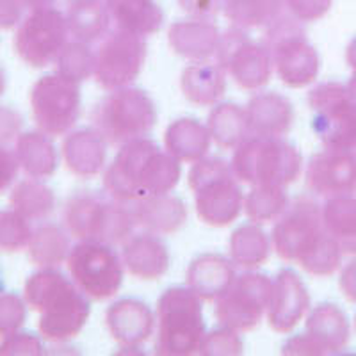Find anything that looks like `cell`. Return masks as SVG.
I'll return each instance as SVG.
<instances>
[{
    "label": "cell",
    "instance_id": "1",
    "mask_svg": "<svg viewBox=\"0 0 356 356\" xmlns=\"http://www.w3.org/2000/svg\"><path fill=\"white\" fill-rule=\"evenodd\" d=\"M273 248L285 262H296L314 276H332L342 264V250L323 222V207L310 196H298L275 222Z\"/></svg>",
    "mask_w": 356,
    "mask_h": 356
},
{
    "label": "cell",
    "instance_id": "2",
    "mask_svg": "<svg viewBox=\"0 0 356 356\" xmlns=\"http://www.w3.org/2000/svg\"><path fill=\"white\" fill-rule=\"evenodd\" d=\"M180 161L157 143L139 138L122 145L114 161L104 171V189L123 203L154 195H166L180 180Z\"/></svg>",
    "mask_w": 356,
    "mask_h": 356
},
{
    "label": "cell",
    "instance_id": "3",
    "mask_svg": "<svg viewBox=\"0 0 356 356\" xmlns=\"http://www.w3.org/2000/svg\"><path fill=\"white\" fill-rule=\"evenodd\" d=\"M24 298L27 307L40 314L38 330L49 342L75 339L91 316L88 296L56 267H47L29 276Z\"/></svg>",
    "mask_w": 356,
    "mask_h": 356
},
{
    "label": "cell",
    "instance_id": "4",
    "mask_svg": "<svg viewBox=\"0 0 356 356\" xmlns=\"http://www.w3.org/2000/svg\"><path fill=\"white\" fill-rule=\"evenodd\" d=\"M63 221L68 234L81 243L109 246L129 241L138 227L130 203L95 191H79L70 196L63 209Z\"/></svg>",
    "mask_w": 356,
    "mask_h": 356
},
{
    "label": "cell",
    "instance_id": "5",
    "mask_svg": "<svg viewBox=\"0 0 356 356\" xmlns=\"http://www.w3.org/2000/svg\"><path fill=\"white\" fill-rule=\"evenodd\" d=\"M195 193L198 218L216 228L228 227L244 211V193L232 162L221 157H203L193 164L187 177Z\"/></svg>",
    "mask_w": 356,
    "mask_h": 356
},
{
    "label": "cell",
    "instance_id": "6",
    "mask_svg": "<svg viewBox=\"0 0 356 356\" xmlns=\"http://www.w3.org/2000/svg\"><path fill=\"white\" fill-rule=\"evenodd\" d=\"M232 168L241 184L287 187L301 177L303 157L285 139L250 136L235 148Z\"/></svg>",
    "mask_w": 356,
    "mask_h": 356
},
{
    "label": "cell",
    "instance_id": "7",
    "mask_svg": "<svg viewBox=\"0 0 356 356\" xmlns=\"http://www.w3.org/2000/svg\"><path fill=\"white\" fill-rule=\"evenodd\" d=\"M155 353L189 356L200 351L205 337L202 300L189 287H171L157 301Z\"/></svg>",
    "mask_w": 356,
    "mask_h": 356
},
{
    "label": "cell",
    "instance_id": "8",
    "mask_svg": "<svg viewBox=\"0 0 356 356\" xmlns=\"http://www.w3.org/2000/svg\"><path fill=\"white\" fill-rule=\"evenodd\" d=\"M93 127L107 145L122 146L146 138L157 123V109L150 95L139 88L114 89L91 111Z\"/></svg>",
    "mask_w": 356,
    "mask_h": 356
},
{
    "label": "cell",
    "instance_id": "9",
    "mask_svg": "<svg viewBox=\"0 0 356 356\" xmlns=\"http://www.w3.org/2000/svg\"><path fill=\"white\" fill-rule=\"evenodd\" d=\"M301 22L285 13L266 29V44L271 52L273 68L289 88H305L319 75L321 57L305 36Z\"/></svg>",
    "mask_w": 356,
    "mask_h": 356
},
{
    "label": "cell",
    "instance_id": "10",
    "mask_svg": "<svg viewBox=\"0 0 356 356\" xmlns=\"http://www.w3.org/2000/svg\"><path fill=\"white\" fill-rule=\"evenodd\" d=\"M312 129L326 148L353 150L356 143V104L340 82H323L308 93Z\"/></svg>",
    "mask_w": 356,
    "mask_h": 356
},
{
    "label": "cell",
    "instance_id": "11",
    "mask_svg": "<svg viewBox=\"0 0 356 356\" xmlns=\"http://www.w3.org/2000/svg\"><path fill=\"white\" fill-rule=\"evenodd\" d=\"M66 264L73 284L89 300H109L123 284V260L109 244L79 241L70 251Z\"/></svg>",
    "mask_w": 356,
    "mask_h": 356
},
{
    "label": "cell",
    "instance_id": "12",
    "mask_svg": "<svg viewBox=\"0 0 356 356\" xmlns=\"http://www.w3.org/2000/svg\"><path fill=\"white\" fill-rule=\"evenodd\" d=\"M81 88L59 73L38 79L31 89V109L38 129L50 138L72 132L81 116Z\"/></svg>",
    "mask_w": 356,
    "mask_h": 356
},
{
    "label": "cell",
    "instance_id": "13",
    "mask_svg": "<svg viewBox=\"0 0 356 356\" xmlns=\"http://www.w3.org/2000/svg\"><path fill=\"white\" fill-rule=\"evenodd\" d=\"M273 280L257 271L235 276L230 287L216 300L214 316L221 326L244 333L255 330L267 314Z\"/></svg>",
    "mask_w": 356,
    "mask_h": 356
},
{
    "label": "cell",
    "instance_id": "14",
    "mask_svg": "<svg viewBox=\"0 0 356 356\" xmlns=\"http://www.w3.org/2000/svg\"><path fill=\"white\" fill-rule=\"evenodd\" d=\"M70 29L66 15L50 8L34 9L20 22L15 34V52L25 65L44 68L56 63L68 43Z\"/></svg>",
    "mask_w": 356,
    "mask_h": 356
},
{
    "label": "cell",
    "instance_id": "15",
    "mask_svg": "<svg viewBox=\"0 0 356 356\" xmlns=\"http://www.w3.org/2000/svg\"><path fill=\"white\" fill-rule=\"evenodd\" d=\"M146 61L143 36L116 29L102 38L95 52V81L102 89L114 91L132 84Z\"/></svg>",
    "mask_w": 356,
    "mask_h": 356
},
{
    "label": "cell",
    "instance_id": "16",
    "mask_svg": "<svg viewBox=\"0 0 356 356\" xmlns=\"http://www.w3.org/2000/svg\"><path fill=\"white\" fill-rule=\"evenodd\" d=\"M216 57L235 84L248 91H257L271 81L275 70L271 52L266 44L248 36L244 29H228L221 36Z\"/></svg>",
    "mask_w": 356,
    "mask_h": 356
},
{
    "label": "cell",
    "instance_id": "17",
    "mask_svg": "<svg viewBox=\"0 0 356 356\" xmlns=\"http://www.w3.org/2000/svg\"><path fill=\"white\" fill-rule=\"evenodd\" d=\"M351 339L346 314L333 303H321L308 314L305 333L284 344V355H337Z\"/></svg>",
    "mask_w": 356,
    "mask_h": 356
},
{
    "label": "cell",
    "instance_id": "18",
    "mask_svg": "<svg viewBox=\"0 0 356 356\" xmlns=\"http://www.w3.org/2000/svg\"><path fill=\"white\" fill-rule=\"evenodd\" d=\"M307 187L317 196L356 195V154L346 148H326L310 159L307 166Z\"/></svg>",
    "mask_w": 356,
    "mask_h": 356
},
{
    "label": "cell",
    "instance_id": "19",
    "mask_svg": "<svg viewBox=\"0 0 356 356\" xmlns=\"http://www.w3.org/2000/svg\"><path fill=\"white\" fill-rule=\"evenodd\" d=\"M310 310V294L300 275L292 269H280L273 280L267 321L276 333H291Z\"/></svg>",
    "mask_w": 356,
    "mask_h": 356
},
{
    "label": "cell",
    "instance_id": "20",
    "mask_svg": "<svg viewBox=\"0 0 356 356\" xmlns=\"http://www.w3.org/2000/svg\"><path fill=\"white\" fill-rule=\"evenodd\" d=\"M106 326L118 344L138 348L154 335L155 317L145 301L123 298L107 308Z\"/></svg>",
    "mask_w": 356,
    "mask_h": 356
},
{
    "label": "cell",
    "instance_id": "21",
    "mask_svg": "<svg viewBox=\"0 0 356 356\" xmlns=\"http://www.w3.org/2000/svg\"><path fill=\"white\" fill-rule=\"evenodd\" d=\"M250 136L284 138L294 123V107L287 97L280 93H259L251 97L246 106Z\"/></svg>",
    "mask_w": 356,
    "mask_h": 356
},
{
    "label": "cell",
    "instance_id": "22",
    "mask_svg": "<svg viewBox=\"0 0 356 356\" xmlns=\"http://www.w3.org/2000/svg\"><path fill=\"white\" fill-rule=\"evenodd\" d=\"M63 161L79 178H93L106 168L107 141L97 129H79L68 132L63 141Z\"/></svg>",
    "mask_w": 356,
    "mask_h": 356
},
{
    "label": "cell",
    "instance_id": "23",
    "mask_svg": "<svg viewBox=\"0 0 356 356\" xmlns=\"http://www.w3.org/2000/svg\"><path fill=\"white\" fill-rule=\"evenodd\" d=\"M123 266L132 276L154 282L166 275L170 269V251L164 241L155 234L132 235L123 243Z\"/></svg>",
    "mask_w": 356,
    "mask_h": 356
},
{
    "label": "cell",
    "instance_id": "24",
    "mask_svg": "<svg viewBox=\"0 0 356 356\" xmlns=\"http://www.w3.org/2000/svg\"><path fill=\"white\" fill-rule=\"evenodd\" d=\"M138 227L155 235L177 234L187 221V207L178 196L154 195L130 203Z\"/></svg>",
    "mask_w": 356,
    "mask_h": 356
},
{
    "label": "cell",
    "instance_id": "25",
    "mask_svg": "<svg viewBox=\"0 0 356 356\" xmlns=\"http://www.w3.org/2000/svg\"><path fill=\"white\" fill-rule=\"evenodd\" d=\"M168 41L175 54L189 61L200 63L216 56L221 34L211 20L191 18L171 25Z\"/></svg>",
    "mask_w": 356,
    "mask_h": 356
},
{
    "label": "cell",
    "instance_id": "26",
    "mask_svg": "<svg viewBox=\"0 0 356 356\" xmlns=\"http://www.w3.org/2000/svg\"><path fill=\"white\" fill-rule=\"evenodd\" d=\"M234 262L222 255L207 253L191 262L186 284L202 301H216L235 280Z\"/></svg>",
    "mask_w": 356,
    "mask_h": 356
},
{
    "label": "cell",
    "instance_id": "27",
    "mask_svg": "<svg viewBox=\"0 0 356 356\" xmlns=\"http://www.w3.org/2000/svg\"><path fill=\"white\" fill-rule=\"evenodd\" d=\"M180 88L191 104L202 107L216 106L227 93V72L212 63H193L182 72Z\"/></svg>",
    "mask_w": 356,
    "mask_h": 356
},
{
    "label": "cell",
    "instance_id": "28",
    "mask_svg": "<svg viewBox=\"0 0 356 356\" xmlns=\"http://www.w3.org/2000/svg\"><path fill=\"white\" fill-rule=\"evenodd\" d=\"M212 136L209 127L195 118H180L170 123L164 134L166 150L180 162H196L207 157Z\"/></svg>",
    "mask_w": 356,
    "mask_h": 356
},
{
    "label": "cell",
    "instance_id": "29",
    "mask_svg": "<svg viewBox=\"0 0 356 356\" xmlns=\"http://www.w3.org/2000/svg\"><path fill=\"white\" fill-rule=\"evenodd\" d=\"M106 6L116 29L143 38L161 31L164 22V15L154 0H106Z\"/></svg>",
    "mask_w": 356,
    "mask_h": 356
},
{
    "label": "cell",
    "instance_id": "30",
    "mask_svg": "<svg viewBox=\"0 0 356 356\" xmlns=\"http://www.w3.org/2000/svg\"><path fill=\"white\" fill-rule=\"evenodd\" d=\"M15 154L27 177L43 180V178L52 177L57 171L59 155H57L56 146L50 136L41 130L20 134L15 146Z\"/></svg>",
    "mask_w": 356,
    "mask_h": 356
},
{
    "label": "cell",
    "instance_id": "31",
    "mask_svg": "<svg viewBox=\"0 0 356 356\" xmlns=\"http://www.w3.org/2000/svg\"><path fill=\"white\" fill-rule=\"evenodd\" d=\"M70 36L82 43H95L109 33V11L106 0H75L66 13Z\"/></svg>",
    "mask_w": 356,
    "mask_h": 356
},
{
    "label": "cell",
    "instance_id": "32",
    "mask_svg": "<svg viewBox=\"0 0 356 356\" xmlns=\"http://www.w3.org/2000/svg\"><path fill=\"white\" fill-rule=\"evenodd\" d=\"M323 222L326 232L339 244L344 255L356 257V198L335 196L323 207Z\"/></svg>",
    "mask_w": 356,
    "mask_h": 356
},
{
    "label": "cell",
    "instance_id": "33",
    "mask_svg": "<svg viewBox=\"0 0 356 356\" xmlns=\"http://www.w3.org/2000/svg\"><path fill=\"white\" fill-rule=\"evenodd\" d=\"M230 259L241 269L255 271L271 257V241L257 222L243 225L230 237Z\"/></svg>",
    "mask_w": 356,
    "mask_h": 356
},
{
    "label": "cell",
    "instance_id": "34",
    "mask_svg": "<svg viewBox=\"0 0 356 356\" xmlns=\"http://www.w3.org/2000/svg\"><path fill=\"white\" fill-rule=\"evenodd\" d=\"M207 127L212 136V141L222 150H235L250 138L246 109L237 104H216L209 114Z\"/></svg>",
    "mask_w": 356,
    "mask_h": 356
},
{
    "label": "cell",
    "instance_id": "35",
    "mask_svg": "<svg viewBox=\"0 0 356 356\" xmlns=\"http://www.w3.org/2000/svg\"><path fill=\"white\" fill-rule=\"evenodd\" d=\"M29 259L34 266L47 269V267H59L68 260L72 243H70L68 230L59 225L47 222L34 230L31 243L27 246Z\"/></svg>",
    "mask_w": 356,
    "mask_h": 356
},
{
    "label": "cell",
    "instance_id": "36",
    "mask_svg": "<svg viewBox=\"0 0 356 356\" xmlns=\"http://www.w3.org/2000/svg\"><path fill=\"white\" fill-rule=\"evenodd\" d=\"M285 0H225L222 13L234 27L267 29L285 15Z\"/></svg>",
    "mask_w": 356,
    "mask_h": 356
},
{
    "label": "cell",
    "instance_id": "37",
    "mask_svg": "<svg viewBox=\"0 0 356 356\" xmlns=\"http://www.w3.org/2000/svg\"><path fill=\"white\" fill-rule=\"evenodd\" d=\"M9 205L31 221H41L56 211V195L40 178L29 177L13 187Z\"/></svg>",
    "mask_w": 356,
    "mask_h": 356
},
{
    "label": "cell",
    "instance_id": "38",
    "mask_svg": "<svg viewBox=\"0 0 356 356\" xmlns=\"http://www.w3.org/2000/svg\"><path fill=\"white\" fill-rule=\"evenodd\" d=\"M289 200L285 187L275 186H255L244 196V212L251 222L267 225L278 221L287 211Z\"/></svg>",
    "mask_w": 356,
    "mask_h": 356
},
{
    "label": "cell",
    "instance_id": "39",
    "mask_svg": "<svg viewBox=\"0 0 356 356\" xmlns=\"http://www.w3.org/2000/svg\"><path fill=\"white\" fill-rule=\"evenodd\" d=\"M56 73L75 82H84L95 75V52L82 41H68L56 59Z\"/></svg>",
    "mask_w": 356,
    "mask_h": 356
},
{
    "label": "cell",
    "instance_id": "40",
    "mask_svg": "<svg viewBox=\"0 0 356 356\" xmlns=\"http://www.w3.org/2000/svg\"><path fill=\"white\" fill-rule=\"evenodd\" d=\"M33 234L31 219L22 216L15 209L0 211V251L17 253L25 250L31 243Z\"/></svg>",
    "mask_w": 356,
    "mask_h": 356
},
{
    "label": "cell",
    "instance_id": "41",
    "mask_svg": "<svg viewBox=\"0 0 356 356\" xmlns=\"http://www.w3.org/2000/svg\"><path fill=\"white\" fill-rule=\"evenodd\" d=\"M27 319V301L15 292H0V337L18 332Z\"/></svg>",
    "mask_w": 356,
    "mask_h": 356
},
{
    "label": "cell",
    "instance_id": "42",
    "mask_svg": "<svg viewBox=\"0 0 356 356\" xmlns=\"http://www.w3.org/2000/svg\"><path fill=\"white\" fill-rule=\"evenodd\" d=\"M244 349L243 339L239 332L221 326L218 330H212L211 333H205L200 346V355L205 356H221V355H241Z\"/></svg>",
    "mask_w": 356,
    "mask_h": 356
},
{
    "label": "cell",
    "instance_id": "43",
    "mask_svg": "<svg viewBox=\"0 0 356 356\" xmlns=\"http://www.w3.org/2000/svg\"><path fill=\"white\" fill-rule=\"evenodd\" d=\"M43 342L40 337L29 332H15L0 342V356H38L43 355Z\"/></svg>",
    "mask_w": 356,
    "mask_h": 356
},
{
    "label": "cell",
    "instance_id": "44",
    "mask_svg": "<svg viewBox=\"0 0 356 356\" xmlns=\"http://www.w3.org/2000/svg\"><path fill=\"white\" fill-rule=\"evenodd\" d=\"M287 9L296 20L316 22L332 8L333 0H285Z\"/></svg>",
    "mask_w": 356,
    "mask_h": 356
},
{
    "label": "cell",
    "instance_id": "45",
    "mask_svg": "<svg viewBox=\"0 0 356 356\" xmlns=\"http://www.w3.org/2000/svg\"><path fill=\"white\" fill-rule=\"evenodd\" d=\"M24 129V116L8 106H0V145L17 141Z\"/></svg>",
    "mask_w": 356,
    "mask_h": 356
},
{
    "label": "cell",
    "instance_id": "46",
    "mask_svg": "<svg viewBox=\"0 0 356 356\" xmlns=\"http://www.w3.org/2000/svg\"><path fill=\"white\" fill-rule=\"evenodd\" d=\"M20 170L17 154L6 148V145H0V195L15 184Z\"/></svg>",
    "mask_w": 356,
    "mask_h": 356
},
{
    "label": "cell",
    "instance_id": "47",
    "mask_svg": "<svg viewBox=\"0 0 356 356\" xmlns=\"http://www.w3.org/2000/svg\"><path fill=\"white\" fill-rule=\"evenodd\" d=\"M225 0H178V4L191 18L212 20L222 9Z\"/></svg>",
    "mask_w": 356,
    "mask_h": 356
},
{
    "label": "cell",
    "instance_id": "48",
    "mask_svg": "<svg viewBox=\"0 0 356 356\" xmlns=\"http://www.w3.org/2000/svg\"><path fill=\"white\" fill-rule=\"evenodd\" d=\"M24 6L18 0H0V31H9L20 25Z\"/></svg>",
    "mask_w": 356,
    "mask_h": 356
},
{
    "label": "cell",
    "instance_id": "49",
    "mask_svg": "<svg viewBox=\"0 0 356 356\" xmlns=\"http://www.w3.org/2000/svg\"><path fill=\"white\" fill-rule=\"evenodd\" d=\"M339 285L346 300L351 301V303H356V260L349 262L348 266L342 269Z\"/></svg>",
    "mask_w": 356,
    "mask_h": 356
},
{
    "label": "cell",
    "instance_id": "50",
    "mask_svg": "<svg viewBox=\"0 0 356 356\" xmlns=\"http://www.w3.org/2000/svg\"><path fill=\"white\" fill-rule=\"evenodd\" d=\"M18 2L24 6V9H31V11H34V9L50 8V6L56 4L57 0H18Z\"/></svg>",
    "mask_w": 356,
    "mask_h": 356
},
{
    "label": "cell",
    "instance_id": "51",
    "mask_svg": "<svg viewBox=\"0 0 356 356\" xmlns=\"http://www.w3.org/2000/svg\"><path fill=\"white\" fill-rule=\"evenodd\" d=\"M346 59H348V65L356 72V38L349 43L348 50H346Z\"/></svg>",
    "mask_w": 356,
    "mask_h": 356
},
{
    "label": "cell",
    "instance_id": "52",
    "mask_svg": "<svg viewBox=\"0 0 356 356\" xmlns=\"http://www.w3.org/2000/svg\"><path fill=\"white\" fill-rule=\"evenodd\" d=\"M346 88H348V93H349V97H351V100L356 104V72L353 73V77L349 79V82Z\"/></svg>",
    "mask_w": 356,
    "mask_h": 356
},
{
    "label": "cell",
    "instance_id": "53",
    "mask_svg": "<svg viewBox=\"0 0 356 356\" xmlns=\"http://www.w3.org/2000/svg\"><path fill=\"white\" fill-rule=\"evenodd\" d=\"M6 88H8V77H6L4 68L0 66V98L6 93Z\"/></svg>",
    "mask_w": 356,
    "mask_h": 356
},
{
    "label": "cell",
    "instance_id": "54",
    "mask_svg": "<svg viewBox=\"0 0 356 356\" xmlns=\"http://www.w3.org/2000/svg\"><path fill=\"white\" fill-rule=\"evenodd\" d=\"M4 291V280H2V269H0V292Z\"/></svg>",
    "mask_w": 356,
    "mask_h": 356
},
{
    "label": "cell",
    "instance_id": "55",
    "mask_svg": "<svg viewBox=\"0 0 356 356\" xmlns=\"http://www.w3.org/2000/svg\"><path fill=\"white\" fill-rule=\"evenodd\" d=\"M353 152H355V154H356V143H355V146H353Z\"/></svg>",
    "mask_w": 356,
    "mask_h": 356
},
{
    "label": "cell",
    "instance_id": "56",
    "mask_svg": "<svg viewBox=\"0 0 356 356\" xmlns=\"http://www.w3.org/2000/svg\"><path fill=\"white\" fill-rule=\"evenodd\" d=\"M70 2H75V0H68V4H70Z\"/></svg>",
    "mask_w": 356,
    "mask_h": 356
}]
</instances>
